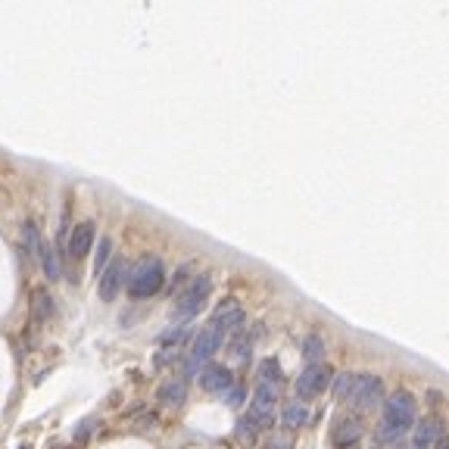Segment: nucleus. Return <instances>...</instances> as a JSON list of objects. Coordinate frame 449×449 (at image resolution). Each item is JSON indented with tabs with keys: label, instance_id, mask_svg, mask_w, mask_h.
<instances>
[{
	"label": "nucleus",
	"instance_id": "1",
	"mask_svg": "<svg viewBox=\"0 0 449 449\" xmlns=\"http://www.w3.org/2000/svg\"><path fill=\"white\" fill-rule=\"evenodd\" d=\"M384 418H381V440H393L399 434H406L415 425V397L406 390H397L384 399Z\"/></svg>",
	"mask_w": 449,
	"mask_h": 449
},
{
	"label": "nucleus",
	"instance_id": "2",
	"mask_svg": "<svg viewBox=\"0 0 449 449\" xmlns=\"http://www.w3.org/2000/svg\"><path fill=\"white\" fill-rule=\"evenodd\" d=\"M165 284V269L156 256H140L128 272V293L131 297H153Z\"/></svg>",
	"mask_w": 449,
	"mask_h": 449
},
{
	"label": "nucleus",
	"instance_id": "3",
	"mask_svg": "<svg viewBox=\"0 0 449 449\" xmlns=\"http://www.w3.org/2000/svg\"><path fill=\"white\" fill-rule=\"evenodd\" d=\"M212 290V274H197V278L191 281V284L184 287V290L178 293L175 300V318H193L200 309H203L206 297H209Z\"/></svg>",
	"mask_w": 449,
	"mask_h": 449
},
{
	"label": "nucleus",
	"instance_id": "4",
	"mask_svg": "<svg viewBox=\"0 0 449 449\" xmlns=\"http://www.w3.org/2000/svg\"><path fill=\"white\" fill-rule=\"evenodd\" d=\"M346 399L356 408H374L384 403V384H381L378 374H356Z\"/></svg>",
	"mask_w": 449,
	"mask_h": 449
},
{
	"label": "nucleus",
	"instance_id": "5",
	"mask_svg": "<svg viewBox=\"0 0 449 449\" xmlns=\"http://www.w3.org/2000/svg\"><path fill=\"white\" fill-rule=\"evenodd\" d=\"M334 381L331 365H306V371L297 378V397L300 399H312L318 393H325Z\"/></svg>",
	"mask_w": 449,
	"mask_h": 449
},
{
	"label": "nucleus",
	"instance_id": "6",
	"mask_svg": "<svg viewBox=\"0 0 449 449\" xmlns=\"http://www.w3.org/2000/svg\"><path fill=\"white\" fill-rule=\"evenodd\" d=\"M219 344H222V337H219L212 327H203V331L193 337V346H191V362H187V371H197L203 362H209L212 359V353L219 350Z\"/></svg>",
	"mask_w": 449,
	"mask_h": 449
},
{
	"label": "nucleus",
	"instance_id": "7",
	"mask_svg": "<svg viewBox=\"0 0 449 449\" xmlns=\"http://www.w3.org/2000/svg\"><path fill=\"white\" fill-rule=\"evenodd\" d=\"M212 331L222 337V334H231V331H240L244 327V309L237 306V300H225L222 306L212 315Z\"/></svg>",
	"mask_w": 449,
	"mask_h": 449
},
{
	"label": "nucleus",
	"instance_id": "8",
	"mask_svg": "<svg viewBox=\"0 0 449 449\" xmlns=\"http://www.w3.org/2000/svg\"><path fill=\"white\" fill-rule=\"evenodd\" d=\"M274 403H278V390H274V387H259L256 384V390H253V403H250V415L259 421V427L272 425Z\"/></svg>",
	"mask_w": 449,
	"mask_h": 449
},
{
	"label": "nucleus",
	"instance_id": "9",
	"mask_svg": "<svg viewBox=\"0 0 449 449\" xmlns=\"http://www.w3.org/2000/svg\"><path fill=\"white\" fill-rule=\"evenodd\" d=\"M122 281H125V263H110L103 269V274H100V281H97V293H100V300L103 303H110V300H116V293H119V287H122Z\"/></svg>",
	"mask_w": 449,
	"mask_h": 449
},
{
	"label": "nucleus",
	"instance_id": "10",
	"mask_svg": "<svg viewBox=\"0 0 449 449\" xmlns=\"http://www.w3.org/2000/svg\"><path fill=\"white\" fill-rule=\"evenodd\" d=\"M359 437H362V421L356 418V415H344V418L331 427V440H334V446L337 449L353 446Z\"/></svg>",
	"mask_w": 449,
	"mask_h": 449
},
{
	"label": "nucleus",
	"instance_id": "11",
	"mask_svg": "<svg viewBox=\"0 0 449 449\" xmlns=\"http://www.w3.org/2000/svg\"><path fill=\"white\" fill-rule=\"evenodd\" d=\"M200 387L206 393H225L228 387H234V374L225 365H206L200 371Z\"/></svg>",
	"mask_w": 449,
	"mask_h": 449
},
{
	"label": "nucleus",
	"instance_id": "12",
	"mask_svg": "<svg viewBox=\"0 0 449 449\" xmlns=\"http://www.w3.org/2000/svg\"><path fill=\"white\" fill-rule=\"evenodd\" d=\"M94 222H82V225H75V231L69 234V256L72 259H82V256H88L91 253V246H94V240H97V231H94Z\"/></svg>",
	"mask_w": 449,
	"mask_h": 449
},
{
	"label": "nucleus",
	"instance_id": "13",
	"mask_svg": "<svg viewBox=\"0 0 449 449\" xmlns=\"http://www.w3.org/2000/svg\"><path fill=\"white\" fill-rule=\"evenodd\" d=\"M437 437H443V425H440L437 418L418 421V427H415V434H412V449H431V443Z\"/></svg>",
	"mask_w": 449,
	"mask_h": 449
},
{
	"label": "nucleus",
	"instance_id": "14",
	"mask_svg": "<svg viewBox=\"0 0 449 449\" xmlns=\"http://www.w3.org/2000/svg\"><path fill=\"white\" fill-rule=\"evenodd\" d=\"M156 399H159L163 406H181V403L187 399V384H184V378H169L163 387H159Z\"/></svg>",
	"mask_w": 449,
	"mask_h": 449
},
{
	"label": "nucleus",
	"instance_id": "15",
	"mask_svg": "<svg viewBox=\"0 0 449 449\" xmlns=\"http://www.w3.org/2000/svg\"><path fill=\"white\" fill-rule=\"evenodd\" d=\"M50 315H53V297L47 290H35L31 293V318L47 321Z\"/></svg>",
	"mask_w": 449,
	"mask_h": 449
},
{
	"label": "nucleus",
	"instance_id": "16",
	"mask_svg": "<svg viewBox=\"0 0 449 449\" xmlns=\"http://www.w3.org/2000/svg\"><path fill=\"white\" fill-rule=\"evenodd\" d=\"M256 378H259V387H274V390H278V384H281V365H278L274 359H263V362H259Z\"/></svg>",
	"mask_w": 449,
	"mask_h": 449
},
{
	"label": "nucleus",
	"instance_id": "17",
	"mask_svg": "<svg viewBox=\"0 0 449 449\" xmlns=\"http://www.w3.org/2000/svg\"><path fill=\"white\" fill-rule=\"evenodd\" d=\"M284 427L287 431H297V427H306V421H309V408H306L303 403H290L284 408Z\"/></svg>",
	"mask_w": 449,
	"mask_h": 449
},
{
	"label": "nucleus",
	"instance_id": "18",
	"mask_svg": "<svg viewBox=\"0 0 449 449\" xmlns=\"http://www.w3.org/2000/svg\"><path fill=\"white\" fill-rule=\"evenodd\" d=\"M38 259H41V269L44 274L50 281H57L59 278V263H57V253H53V246L50 244H44L41 240V250H38Z\"/></svg>",
	"mask_w": 449,
	"mask_h": 449
},
{
	"label": "nucleus",
	"instance_id": "19",
	"mask_svg": "<svg viewBox=\"0 0 449 449\" xmlns=\"http://www.w3.org/2000/svg\"><path fill=\"white\" fill-rule=\"evenodd\" d=\"M303 356L309 365H318V359L325 356V340H321L318 334H309V337L303 340Z\"/></svg>",
	"mask_w": 449,
	"mask_h": 449
},
{
	"label": "nucleus",
	"instance_id": "20",
	"mask_svg": "<svg viewBox=\"0 0 449 449\" xmlns=\"http://www.w3.org/2000/svg\"><path fill=\"white\" fill-rule=\"evenodd\" d=\"M22 240H25V253H29V256H38V250H41V234H38L35 222L22 225Z\"/></svg>",
	"mask_w": 449,
	"mask_h": 449
},
{
	"label": "nucleus",
	"instance_id": "21",
	"mask_svg": "<svg viewBox=\"0 0 449 449\" xmlns=\"http://www.w3.org/2000/svg\"><path fill=\"white\" fill-rule=\"evenodd\" d=\"M110 253H112V240L110 237H100V246H97V256H94V274H103V269L110 265Z\"/></svg>",
	"mask_w": 449,
	"mask_h": 449
},
{
	"label": "nucleus",
	"instance_id": "22",
	"mask_svg": "<svg viewBox=\"0 0 449 449\" xmlns=\"http://www.w3.org/2000/svg\"><path fill=\"white\" fill-rule=\"evenodd\" d=\"M353 378H356V374H350V371L334 374V393H337V399H346V393H350V387H353Z\"/></svg>",
	"mask_w": 449,
	"mask_h": 449
},
{
	"label": "nucleus",
	"instance_id": "23",
	"mask_svg": "<svg viewBox=\"0 0 449 449\" xmlns=\"http://www.w3.org/2000/svg\"><path fill=\"white\" fill-rule=\"evenodd\" d=\"M237 427H240V437H256V434H259V421L253 418L250 412H246V415H240Z\"/></svg>",
	"mask_w": 449,
	"mask_h": 449
},
{
	"label": "nucleus",
	"instance_id": "24",
	"mask_svg": "<svg viewBox=\"0 0 449 449\" xmlns=\"http://www.w3.org/2000/svg\"><path fill=\"white\" fill-rule=\"evenodd\" d=\"M94 427H97V418H84L82 425H78V431H75V443H84V440L94 434Z\"/></svg>",
	"mask_w": 449,
	"mask_h": 449
},
{
	"label": "nucleus",
	"instance_id": "25",
	"mask_svg": "<svg viewBox=\"0 0 449 449\" xmlns=\"http://www.w3.org/2000/svg\"><path fill=\"white\" fill-rule=\"evenodd\" d=\"M250 334H240L237 340H234V356H237L240 362H246V353H250Z\"/></svg>",
	"mask_w": 449,
	"mask_h": 449
},
{
	"label": "nucleus",
	"instance_id": "26",
	"mask_svg": "<svg viewBox=\"0 0 449 449\" xmlns=\"http://www.w3.org/2000/svg\"><path fill=\"white\" fill-rule=\"evenodd\" d=\"M191 269H193V265L187 263V265H181V269L175 272V278H172V293H175V290H184V284H187V274H191Z\"/></svg>",
	"mask_w": 449,
	"mask_h": 449
},
{
	"label": "nucleus",
	"instance_id": "27",
	"mask_svg": "<svg viewBox=\"0 0 449 449\" xmlns=\"http://www.w3.org/2000/svg\"><path fill=\"white\" fill-rule=\"evenodd\" d=\"M225 403L237 408L240 403H244V387H237V384H234V387H228V390H225Z\"/></svg>",
	"mask_w": 449,
	"mask_h": 449
},
{
	"label": "nucleus",
	"instance_id": "28",
	"mask_svg": "<svg viewBox=\"0 0 449 449\" xmlns=\"http://www.w3.org/2000/svg\"><path fill=\"white\" fill-rule=\"evenodd\" d=\"M184 337H187V327L178 325L175 331H165V334H163V344H178V340H184Z\"/></svg>",
	"mask_w": 449,
	"mask_h": 449
},
{
	"label": "nucleus",
	"instance_id": "29",
	"mask_svg": "<svg viewBox=\"0 0 449 449\" xmlns=\"http://www.w3.org/2000/svg\"><path fill=\"white\" fill-rule=\"evenodd\" d=\"M272 449H290V437H287V434H278V437H274L272 434Z\"/></svg>",
	"mask_w": 449,
	"mask_h": 449
},
{
	"label": "nucleus",
	"instance_id": "30",
	"mask_svg": "<svg viewBox=\"0 0 449 449\" xmlns=\"http://www.w3.org/2000/svg\"><path fill=\"white\" fill-rule=\"evenodd\" d=\"M434 449H449V443H446V437H437V446Z\"/></svg>",
	"mask_w": 449,
	"mask_h": 449
}]
</instances>
